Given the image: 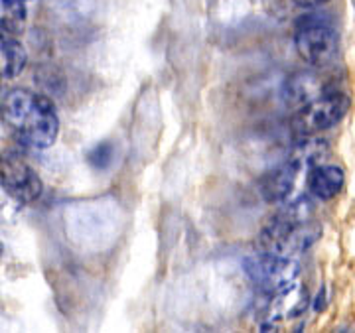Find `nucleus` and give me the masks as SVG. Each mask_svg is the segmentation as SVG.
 <instances>
[{
	"label": "nucleus",
	"mask_w": 355,
	"mask_h": 333,
	"mask_svg": "<svg viewBox=\"0 0 355 333\" xmlns=\"http://www.w3.org/2000/svg\"><path fill=\"white\" fill-rule=\"evenodd\" d=\"M0 118L32 148H50L60 136V118L53 102L30 89H12L0 101Z\"/></svg>",
	"instance_id": "f257e3e1"
},
{
	"label": "nucleus",
	"mask_w": 355,
	"mask_h": 333,
	"mask_svg": "<svg viewBox=\"0 0 355 333\" xmlns=\"http://www.w3.org/2000/svg\"><path fill=\"white\" fill-rule=\"evenodd\" d=\"M320 235L322 227L314 219V207L300 197L268 221L261 233V246L266 253L292 256L308 251Z\"/></svg>",
	"instance_id": "f03ea898"
},
{
	"label": "nucleus",
	"mask_w": 355,
	"mask_h": 333,
	"mask_svg": "<svg viewBox=\"0 0 355 333\" xmlns=\"http://www.w3.org/2000/svg\"><path fill=\"white\" fill-rule=\"evenodd\" d=\"M245 272L261 294H275L296 284L300 276V264L292 256L265 251L245 258Z\"/></svg>",
	"instance_id": "7ed1b4c3"
},
{
	"label": "nucleus",
	"mask_w": 355,
	"mask_h": 333,
	"mask_svg": "<svg viewBox=\"0 0 355 333\" xmlns=\"http://www.w3.org/2000/svg\"><path fill=\"white\" fill-rule=\"evenodd\" d=\"M352 101L345 93H324L314 101L306 102L292 118V132L300 136H316L318 132L328 130L342 123L347 115Z\"/></svg>",
	"instance_id": "20e7f679"
},
{
	"label": "nucleus",
	"mask_w": 355,
	"mask_h": 333,
	"mask_svg": "<svg viewBox=\"0 0 355 333\" xmlns=\"http://www.w3.org/2000/svg\"><path fill=\"white\" fill-rule=\"evenodd\" d=\"M0 183L4 192L18 204H34L44 192L38 172L16 152H4L0 156Z\"/></svg>",
	"instance_id": "39448f33"
},
{
	"label": "nucleus",
	"mask_w": 355,
	"mask_h": 333,
	"mask_svg": "<svg viewBox=\"0 0 355 333\" xmlns=\"http://www.w3.org/2000/svg\"><path fill=\"white\" fill-rule=\"evenodd\" d=\"M340 42L334 28L324 22H306L296 32V51L306 64L326 67L338 55Z\"/></svg>",
	"instance_id": "423d86ee"
},
{
	"label": "nucleus",
	"mask_w": 355,
	"mask_h": 333,
	"mask_svg": "<svg viewBox=\"0 0 355 333\" xmlns=\"http://www.w3.org/2000/svg\"><path fill=\"white\" fill-rule=\"evenodd\" d=\"M298 174H300V168L288 160L286 164L266 172L265 176L259 179V192L263 193V197L270 204L286 201L298 181Z\"/></svg>",
	"instance_id": "0eeeda50"
},
{
	"label": "nucleus",
	"mask_w": 355,
	"mask_h": 333,
	"mask_svg": "<svg viewBox=\"0 0 355 333\" xmlns=\"http://www.w3.org/2000/svg\"><path fill=\"white\" fill-rule=\"evenodd\" d=\"M306 183H308V190L314 197L322 199V201H328V199H334L343 190L345 174H343L342 168L336 166V164H316L310 170Z\"/></svg>",
	"instance_id": "6e6552de"
},
{
	"label": "nucleus",
	"mask_w": 355,
	"mask_h": 333,
	"mask_svg": "<svg viewBox=\"0 0 355 333\" xmlns=\"http://www.w3.org/2000/svg\"><path fill=\"white\" fill-rule=\"evenodd\" d=\"M284 93H286V101L300 109L302 105L314 101L320 95H324L326 91H324L322 77L316 75V73H310V71H300L286 81Z\"/></svg>",
	"instance_id": "1a4fd4ad"
},
{
	"label": "nucleus",
	"mask_w": 355,
	"mask_h": 333,
	"mask_svg": "<svg viewBox=\"0 0 355 333\" xmlns=\"http://www.w3.org/2000/svg\"><path fill=\"white\" fill-rule=\"evenodd\" d=\"M28 53L10 34H0V79H12L24 71Z\"/></svg>",
	"instance_id": "9d476101"
},
{
	"label": "nucleus",
	"mask_w": 355,
	"mask_h": 333,
	"mask_svg": "<svg viewBox=\"0 0 355 333\" xmlns=\"http://www.w3.org/2000/svg\"><path fill=\"white\" fill-rule=\"evenodd\" d=\"M26 24L22 0H0V34H18Z\"/></svg>",
	"instance_id": "9b49d317"
},
{
	"label": "nucleus",
	"mask_w": 355,
	"mask_h": 333,
	"mask_svg": "<svg viewBox=\"0 0 355 333\" xmlns=\"http://www.w3.org/2000/svg\"><path fill=\"white\" fill-rule=\"evenodd\" d=\"M113 158H114V148H113V144H109V142H101V144H97V146L87 154L89 164H91L93 168H97V170H105V168L111 166V164H113Z\"/></svg>",
	"instance_id": "f8f14e48"
},
{
	"label": "nucleus",
	"mask_w": 355,
	"mask_h": 333,
	"mask_svg": "<svg viewBox=\"0 0 355 333\" xmlns=\"http://www.w3.org/2000/svg\"><path fill=\"white\" fill-rule=\"evenodd\" d=\"M298 6H302V8H314V6H320V4H324V2H328V0H294Z\"/></svg>",
	"instance_id": "ddd939ff"
},
{
	"label": "nucleus",
	"mask_w": 355,
	"mask_h": 333,
	"mask_svg": "<svg viewBox=\"0 0 355 333\" xmlns=\"http://www.w3.org/2000/svg\"><path fill=\"white\" fill-rule=\"evenodd\" d=\"M0 255H2V243H0Z\"/></svg>",
	"instance_id": "4468645a"
},
{
	"label": "nucleus",
	"mask_w": 355,
	"mask_h": 333,
	"mask_svg": "<svg viewBox=\"0 0 355 333\" xmlns=\"http://www.w3.org/2000/svg\"><path fill=\"white\" fill-rule=\"evenodd\" d=\"M22 2H24V0H22Z\"/></svg>",
	"instance_id": "2eb2a0df"
}]
</instances>
